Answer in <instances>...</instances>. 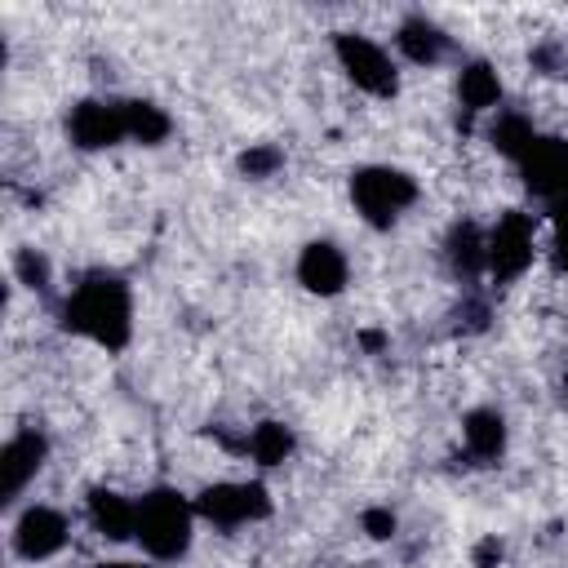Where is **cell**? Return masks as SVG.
<instances>
[{"mask_svg": "<svg viewBox=\"0 0 568 568\" xmlns=\"http://www.w3.org/2000/svg\"><path fill=\"white\" fill-rule=\"evenodd\" d=\"M62 324L102 351H124L133 337V293L111 271H89L62 302Z\"/></svg>", "mask_w": 568, "mask_h": 568, "instance_id": "1", "label": "cell"}, {"mask_svg": "<svg viewBox=\"0 0 568 568\" xmlns=\"http://www.w3.org/2000/svg\"><path fill=\"white\" fill-rule=\"evenodd\" d=\"M195 501H186L178 488H151L138 501V537L142 550L155 564H173L191 550V532H195Z\"/></svg>", "mask_w": 568, "mask_h": 568, "instance_id": "2", "label": "cell"}, {"mask_svg": "<svg viewBox=\"0 0 568 568\" xmlns=\"http://www.w3.org/2000/svg\"><path fill=\"white\" fill-rule=\"evenodd\" d=\"M351 204L368 226L386 231L417 204V178L390 164H364L351 173Z\"/></svg>", "mask_w": 568, "mask_h": 568, "instance_id": "3", "label": "cell"}, {"mask_svg": "<svg viewBox=\"0 0 568 568\" xmlns=\"http://www.w3.org/2000/svg\"><path fill=\"white\" fill-rule=\"evenodd\" d=\"M484 253H488V275L497 284H515L532 266V257H537V226H532V217L519 213V209H506L488 226Z\"/></svg>", "mask_w": 568, "mask_h": 568, "instance_id": "4", "label": "cell"}, {"mask_svg": "<svg viewBox=\"0 0 568 568\" xmlns=\"http://www.w3.org/2000/svg\"><path fill=\"white\" fill-rule=\"evenodd\" d=\"M195 515L222 532L231 528H244V524H257L271 515V493L253 479H222V484H209L200 488L195 497Z\"/></svg>", "mask_w": 568, "mask_h": 568, "instance_id": "5", "label": "cell"}, {"mask_svg": "<svg viewBox=\"0 0 568 568\" xmlns=\"http://www.w3.org/2000/svg\"><path fill=\"white\" fill-rule=\"evenodd\" d=\"M333 53H337V62H342V71L351 75L355 89H364L373 98H395L399 71H395L390 53L377 40H368L359 31H337L333 36Z\"/></svg>", "mask_w": 568, "mask_h": 568, "instance_id": "6", "label": "cell"}, {"mask_svg": "<svg viewBox=\"0 0 568 568\" xmlns=\"http://www.w3.org/2000/svg\"><path fill=\"white\" fill-rule=\"evenodd\" d=\"M515 164H519L524 186H528L541 204H550L555 213H568V138H546V133H537L532 146H528Z\"/></svg>", "mask_w": 568, "mask_h": 568, "instance_id": "7", "label": "cell"}, {"mask_svg": "<svg viewBox=\"0 0 568 568\" xmlns=\"http://www.w3.org/2000/svg\"><path fill=\"white\" fill-rule=\"evenodd\" d=\"M67 133L80 151H102V146H115L129 138V124H124V102H111V98H84L71 106L67 115Z\"/></svg>", "mask_w": 568, "mask_h": 568, "instance_id": "8", "label": "cell"}, {"mask_svg": "<svg viewBox=\"0 0 568 568\" xmlns=\"http://www.w3.org/2000/svg\"><path fill=\"white\" fill-rule=\"evenodd\" d=\"M67 537H71V524H67V515L53 510V506H27V510L18 515V524H13V550H18L22 559H31V564L53 559V555L67 546Z\"/></svg>", "mask_w": 568, "mask_h": 568, "instance_id": "9", "label": "cell"}, {"mask_svg": "<svg viewBox=\"0 0 568 568\" xmlns=\"http://www.w3.org/2000/svg\"><path fill=\"white\" fill-rule=\"evenodd\" d=\"M351 280V262L333 240H311L297 253V284L315 297H337Z\"/></svg>", "mask_w": 568, "mask_h": 568, "instance_id": "10", "label": "cell"}, {"mask_svg": "<svg viewBox=\"0 0 568 568\" xmlns=\"http://www.w3.org/2000/svg\"><path fill=\"white\" fill-rule=\"evenodd\" d=\"M44 457H49V439H44L40 430H18V435L0 448V497H4V501H18L22 488L40 475Z\"/></svg>", "mask_w": 568, "mask_h": 568, "instance_id": "11", "label": "cell"}, {"mask_svg": "<svg viewBox=\"0 0 568 568\" xmlns=\"http://www.w3.org/2000/svg\"><path fill=\"white\" fill-rule=\"evenodd\" d=\"M84 515H89L93 532L106 537V541H129V537H138V501H129V497L115 493V488H89Z\"/></svg>", "mask_w": 568, "mask_h": 568, "instance_id": "12", "label": "cell"}, {"mask_svg": "<svg viewBox=\"0 0 568 568\" xmlns=\"http://www.w3.org/2000/svg\"><path fill=\"white\" fill-rule=\"evenodd\" d=\"M395 49H399L413 67H435V62L448 53V36H444L430 18L413 13V18L399 22V31H395Z\"/></svg>", "mask_w": 568, "mask_h": 568, "instance_id": "13", "label": "cell"}, {"mask_svg": "<svg viewBox=\"0 0 568 568\" xmlns=\"http://www.w3.org/2000/svg\"><path fill=\"white\" fill-rule=\"evenodd\" d=\"M462 439L475 462H497L506 453V417L497 408H470L462 417Z\"/></svg>", "mask_w": 568, "mask_h": 568, "instance_id": "14", "label": "cell"}, {"mask_svg": "<svg viewBox=\"0 0 568 568\" xmlns=\"http://www.w3.org/2000/svg\"><path fill=\"white\" fill-rule=\"evenodd\" d=\"M444 253H448V266H453V275H462V280H475V275H484V271H488L484 231H479L475 222H457V226L448 231V244H444Z\"/></svg>", "mask_w": 568, "mask_h": 568, "instance_id": "15", "label": "cell"}, {"mask_svg": "<svg viewBox=\"0 0 568 568\" xmlns=\"http://www.w3.org/2000/svg\"><path fill=\"white\" fill-rule=\"evenodd\" d=\"M457 98L466 111H493L501 106V75L488 62H466L457 75Z\"/></svg>", "mask_w": 568, "mask_h": 568, "instance_id": "16", "label": "cell"}, {"mask_svg": "<svg viewBox=\"0 0 568 568\" xmlns=\"http://www.w3.org/2000/svg\"><path fill=\"white\" fill-rule=\"evenodd\" d=\"M244 453H248L262 470L284 466L288 453H293V430H288L284 422H257V426L248 430V439H244Z\"/></svg>", "mask_w": 568, "mask_h": 568, "instance_id": "17", "label": "cell"}, {"mask_svg": "<svg viewBox=\"0 0 568 568\" xmlns=\"http://www.w3.org/2000/svg\"><path fill=\"white\" fill-rule=\"evenodd\" d=\"M124 124H129V138L142 142V146H155L169 138V115L155 106V102H142V98H129L124 102Z\"/></svg>", "mask_w": 568, "mask_h": 568, "instance_id": "18", "label": "cell"}, {"mask_svg": "<svg viewBox=\"0 0 568 568\" xmlns=\"http://www.w3.org/2000/svg\"><path fill=\"white\" fill-rule=\"evenodd\" d=\"M488 138H493V146H497L506 160H519V155L532 146L537 129H532V120H528V115H519V111H497V120H493Z\"/></svg>", "mask_w": 568, "mask_h": 568, "instance_id": "19", "label": "cell"}, {"mask_svg": "<svg viewBox=\"0 0 568 568\" xmlns=\"http://www.w3.org/2000/svg\"><path fill=\"white\" fill-rule=\"evenodd\" d=\"M284 164V151L280 146H248L244 155H240V173H248V178H271L275 169Z\"/></svg>", "mask_w": 568, "mask_h": 568, "instance_id": "20", "label": "cell"}, {"mask_svg": "<svg viewBox=\"0 0 568 568\" xmlns=\"http://www.w3.org/2000/svg\"><path fill=\"white\" fill-rule=\"evenodd\" d=\"M18 280H22L27 288H44V284H49V262H44L36 248H22V253H18Z\"/></svg>", "mask_w": 568, "mask_h": 568, "instance_id": "21", "label": "cell"}, {"mask_svg": "<svg viewBox=\"0 0 568 568\" xmlns=\"http://www.w3.org/2000/svg\"><path fill=\"white\" fill-rule=\"evenodd\" d=\"M359 524H364V532H368L373 541L395 537V510H390V506H368V510L359 515Z\"/></svg>", "mask_w": 568, "mask_h": 568, "instance_id": "22", "label": "cell"}, {"mask_svg": "<svg viewBox=\"0 0 568 568\" xmlns=\"http://www.w3.org/2000/svg\"><path fill=\"white\" fill-rule=\"evenodd\" d=\"M555 257L568 271V213H559V226H555Z\"/></svg>", "mask_w": 568, "mask_h": 568, "instance_id": "23", "label": "cell"}, {"mask_svg": "<svg viewBox=\"0 0 568 568\" xmlns=\"http://www.w3.org/2000/svg\"><path fill=\"white\" fill-rule=\"evenodd\" d=\"M493 559H501V546H497V537L479 541V550H475V564H479V568H493Z\"/></svg>", "mask_w": 568, "mask_h": 568, "instance_id": "24", "label": "cell"}, {"mask_svg": "<svg viewBox=\"0 0 568 568\" xmlns=\"http://www.w3.org/2000/svg\"><path fill=\"white\" fill-rule=\"evenodd\" d=\"M93 568H151V564H138V559H102Z\"/></svg>", "mask_w": 568, "mask_h": 568, "instance_id": "25", "label": "cell"}]
</instances>
